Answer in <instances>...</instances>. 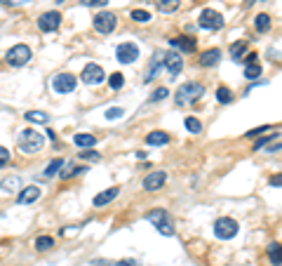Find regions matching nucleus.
I'll return each mask as SVG.
<instances>
[{"label":"nucleus","mask_w":282,"mask_h":266,"mask_svg":"<svg viewBox=\"0 0 282 266\" xmlns=\"http://www.w3.org/2000/svg\"><path fill=\"white\" fill-rule=\"evenodd\" d=\"M203 94H205V88L200 83H184L181 88L176 89L174 104L176 106H188V104H195Z\"/></svg>","instance_id":"f257e3e1"},{"label":"nucleus","mask_w":282,"mask_h":266,"mask_svg":"<svg viewBox=\"0 0 282 266\" xmlns=\"http://www.w3.org/2000/svg\"><path fill=\"white\" fill-rule=\"evenodd\" d=\"M43 144H45V137L38 130H33V127H26V130L19 132V149L24 153H38L43 149Z\"/></svg>","instance_id":"f03ea898"},{"label":"nucleus","mask_w":282,"mask_h":266,"mask_svg":"<svg viewBox=\"0 0 282 266\" xmlns=\"http://www.w3.org/2000/svg\"><path fill=\"white\" fill-rule=\"evenodd\" d=\"M92 26H94V31H97V33H101V36H108V33H113L115 26H118V17H115L113 12L104 9V12L94 14V19H92Z\"/></svg>","instance_id":"7ed1b4c3"},{"label":"nucleus","mask_w":282,"mask_h":266,"mask_svg":"<svg viewBox=\"0 0 282 266\" xmlns=\"http://www.w3.org/2000/svg\"><path fill=\"white\" fill-rule=\"evenodd\" d=\"M146 219H148L155 229L162 233V236H174V226L169 224V214L167 210H150V212H146Z\"/></svg>","instance_id":"20e7f679"},{"label":"nucleus","mask_w":282,"mask_h":266,"mask_svg":"<svg viewBox=\"0 0 282 266\" xmlns=\"http://www.w3.org/2000/svg\"><path fill=\"white\" fill-rule=\"evenodd\" d=\"M31 57H33V52H31V47L28 45H14V47H9L7 54H5V62L9 64V66H24V64L31 62Z\"/></svg>","instance_id":"39448f33"},{"label":"nucleus","mask_w":282,"mask_h":266,"mask_svg":"<svg viewBox=\"0 0 282 266\" xmlns=\"http://www.w3.org/2000/svg\"><path fill=\"white\" fill-rule=\"evenodd\" d=\"M238 222L235 219H230V217H221L214 222V236L219 240H230L235 238V233H238Z\"/></svg>","instance_id":"423d86ee"},{"label":"nucleus","mask_w":282,"mask_h":266,"mask_svg":"<svg viewBox=\"0 0 282 266\" xmlns=\"http://www.w3.org/2000/svg\"><path fill=\"white\" fill-rule=\"evenodd\" d=\"M198 24H200V28H205V31H219V28H223V14L216 12V9L207 7V9L200 12Z\"/></svg>","instance_id":"0eeeda50"},{"label":"nucleus","mask_w":282,"mask_h":266,"mask_svg":"<svg viewBox=\"0 0 282 266\" xmlns=\"http://www.w3.org/2000/svg\"><path fill=\"white\" fill-rule=\"evenodd\" d=\"M115 59L120 64H134L139 59V45L137 43H120L115 47Z\"/></svg>","instance_id":"6e6552de"},{"label":"nucleus","mask_w":282,"mask_h":266,"mask_svg":"<svg viewBox=\"0 0 282 266\" xmlns=\"http://www.w3.org/2000/svg\"><path fill=\"white\" fill-rule=\"evenodd\" d=\"M75 85H78V80H75V76H70V73H57L52 78V88H54V92H59V94L73 92Z\"/></svg>","instance_id":"1a4fd4ad"},{"label":"nucleus","mask_w":282,"mask_h":266,"mask_svg":"<svg viewBox=\"0 0 282 266\" xmlns=\"http://www.w3.org/2000/svg\"><path fill=\"white\" fill-rule=\"evenodd\" d=\"M62 26V14L59 12H45V14H40L38 17V28L40 31H45V33H54L57 28Z\"/></svg>","instance_id":"9d476101"},{"label":"nucleus","mask_w":282,"mask_h":266,"mask_svg":"<svg viewBox=\"0 0 282 266\" xmlns=\"http://www.w3.org/2000/svg\"><path fill=\"white\" fill-rule=\"evenodd\" d=\"M104 78H106V73L99 64H87V66L82 69V76H80V80H82L85 85H99V83H104Z\"/></svg>","instance_id":"9b49d317"},{"label":"nucleus","mask_w":282,"mask_h":266,"mask_svg":"<svg viewBox=\"0 0 282 266\" xmlns=\"http://www.w3.org/2000/svg\"><path fill=\"white\" fill-rule=\"evenodd\" d=\"M162 66L167 69V73L172 76V78H176V76L181 73V69H184V59H181V54L179 52H165V57H162Z\"/></svg>","instance_id":"f8f14e48"},{"label":"nucleus","mask_w":282,"mask_h":266,"mask_svg":"<svg viewBox=\"0 0 282 266\" xmlns=\"http://www.w3.org/2000/svg\"><path fill=\"white\" fill-rule=\"evenodd\" d=\"M167 181V172H150V175H146L143 177V188L146 191H160V186Z\"/></svg>","instance_id":"ddd939ff"},{"label":"nucleus","mask_w":282,"mask_h":266,"mask_svg":"<svg viewBox=\"0 0 282 266\" xmlns=\"http://www.w3.org/2000/svg\"><path fill=\"white\" fill-rule=\"evenodd\" d=\"M169 45H172V47H176L179 52L191 54V52H195L198 40H195V38H191V36H179V38H172V40H169Z\"/></svg>","instance_id":"4468645a"},{"label":"nucleus","mask_w":282,"mask_h":266,"mask_svg":"<svg viewBox=\"0 0 282 266\" xmlns=\"http://www.w3.org/2000/svg\"><path fill=\"white\" fill-rule=\"evenodd\" d=\"M40 188L38 186H26V188H19V195H17V203H21V205H31V203H35L38 198H40Z\"/></svg>","instance_id":"2eb2a0df"},{"label":"nucleus","mask_w":282,"mask_h":266,"mask_svg":"<svg viewBox=\"0 0 282 266\" xmlns=\"http://www.w3.org/2000/svg\"><path fill=\"white\" fill-rule=\"evenodd\" d=\"M162 57H165V52H155V54H153L150 66L146 69V73H143V83H150V80L155 78V73L162 69Z\"/></svg>","instance_id":"dca6fc26"},{"label":"nucleus","mask_w":282,"mask_h":266,"mask_svg":"<svg viewBox=\"0 0 282 266\" xmlns=\"http://www.w3.org/2000/svg\"><path fill=\"white\" fill-rule=\"evenodd\" d=\"M221 59V50H216V47H212V50H205L203 54H200V66H205V69H212V66H216Z\"/></svg>","instance_id":"f3484780"},{"label":"nucleus","mask_w":282,"mask_h":266,"mask_svg":"<svg viewBox=\"0 0 282 266\" xmlns=\"http://www.w3.org/2000/svg\"><path fill=\"white\" fill-rule=\"evenodd\" d=\"M118 193H120V188H118V186L106 188V191H101V193L94 195V205H97V207H104V205L113 203L115 198H118Z\"/></svg>","instance_id":"a211bd4d"},{"label":"nucleus","mask_w":282,"mask_h":266,"mask_svg":"<svg viewBox=\"0 0 282 266\" xmlns=\"http://www.w3.org/2000/svg\"><path fill=\"white\" fill-rule=\"evenodd\" d=\"M146 144H150V146H165V144H169V134L162 132V130H155V132L146 134Z\"/></svg>","instance_id":"6ab92c4d"},{"label":"nucleus","mask_w":282,"mask_h":266,"mask_svg":"<svg viewBox=\"0 0 282 266\" xmlns=\"http://www.w3.org/2000/svg\"><path fill=\"white\" fill-rule=\"evenodd\" d=\"M254 24H256V31H259V33H268V31H271V26H273V19H271V14L261 12V14H256Z\"/></svg>","instance_id":"aec40b11"},{"label":"nucleus","mask_w":282,"mask_h":266,"mask_svg":"<svg viewBox=\"0 0 282 266\" xmlns=\"http://www.w3.org/2000/svg\"><path fill=\"white\" fill-rule=\"evenodd\" d=\"M73 142L78 144L80 149H92V146L97 144V137H94V134H87V132H80L73 137Z\"/></svg>","instance_id":"412c9836"},{"label":"nucleus","mask_w":282,"mask_h":266,"mask_svg":"<svg viewBox=\"0 0 282 266\" xmlns=\"http://www.w3.org/2000/svg\"><path fill=\"white\" fill-rule=\"evenodd\" d=\"M179 5H181V0H155V7H158L162 14H172V12H176Z\"/></svg>","instance_id":"4be33fe9"},{"label":"nucleus","mask_w":282,"mask_h":266,"mask_svg":"<svg viewBox=\"0 0 282 266\" xmlns=\"http://www.w3.org/2000/svg\"><path fill=\"white\" fill-rule=\"evenodd\" d=\"M26 118L28 123H38V125H47L50 123V115L45 113V111H26Z\"/></svg>","instance_id":"5701e85b"},{"label":"nucleus","mask_w":282,"mask_h":266,"mask_svg":"<svg viewBox=\"0 0 282 266\" xmlns=\"http://www.w3.org/2000/svg\"><path fill=\"white\" fill-rule=\"evenodd\" d=\"M245 50H247V40H238V43L230 45V57H233L235 62H240V59L245 57Z\"/></svg>","instance_id":"b1692460"},{"label":"nucleus","mask_w":282,"mask_h":266,"mask_svg":"<svg viewBox=\"0 0 282 266\" xmlns=\"http://www.w3.org/2000/svg\"><path fill=\"white\" fill-rule=\"evenodd\" d=\"M0 188L2 191H19L21 188V179L19 177H5L0 181Z\"/></svg>","instance_id":"393cba45"},{"label":"nucleus","mask_w":282,"mask_h":266,"mask_svg":"<svg viewBox=\"0 0 282 266\" xmlns=\"http://www.w3.org/2000/svg\"><path fill=\"white\" fill-rule=\"evenodd\" d=\"M62 168H64V160H62V158H54L52 163H50V165H47V168H45L43 177H45V179L54 177V175H57V172H59V170H62Z\"/></svg>","instance_id":"a878e982"},{"label":"nucleus","mask_w":282,"mask_h":266,"mask_svg":"<svg viewBox=\"0 0 282 266\" xmlns=\"http://www.w3.org/2000/svg\"><path fill=\"white\" fill-rule=\"evenodd\" d=\"M80 172H87V168H75V165H70V163H66L62 168V179H70V177H75V175H80Z\"/></svg>","instance_id":"bb28decb"},{"label":"nucleus","mask_w":282,"mask_h":266,"mask_svg":"<svg viewBox=\"0 0 282 266\" xmlns=\"http://www.w3.org/2000/svg\"><path fill=\"white\" fill-rule=\"evenodd\" d=\"M52 245H54L52 236H38V238H35V250H40V252H45V250H52Z\"/></svg>","instance_id":"cd10ccee"},{"label":"nucleus","mask_w":282,"mask_h":266,"mask_svg":"<svg viewBox=\"0 0 282 266\" xmlns=\"http://www.w3.org/2000/svg\"><path fill=\"white\" fill-rule=\"evenodd\" d=\"M266 252H268V259L273 262V266H280L282 264V259H280V245H278V243H271Z\"/></svg>","instance_id":"c85d7f7f"},{"label":"nucleus","mask_w":282,"mask_h":266,"mask_svg":"<svg viewBox=\"0 0 282 266\" xmlns=\"http://www.w3.org/2000/svg\"><path fill=\"white\" fill-rule=\"evenodd\" d=\"M216 101H219V104H230V101H233V92H230L226 85H221V88L216 89Z\"/></svg>","instance_id":"c756f323"},{"label":"nucleus","mask_w":282,"mask_h":266,"mask_svg":"<svg viewBox=\"0 0 282 266\" xmlns=\"http://www.w3.org/2000/svg\"><path fill=\"white\" fill-rule=\"evenodd\" d=\"M184 125H186V130H188V132H193V134H200V132H203V123H200L198 118H186Z\"/></svg>","instance_id":"7c9ffc66"},{"label":"nucleus","mask_w":282,"mask_h":266,"mask_svg":"<svg viewBox=\"0 0 282 266\" xmlns=\"http://www.w3.org/2000/svg\"><path fill=\"white\" fill-rule=\"evenodd\" d=\"M132 19L134 21H139V24H148L150 12H146V9H132Z\"/></svg>","instance_id":"2f4dec72"},{"label":"nucleus","mask_w":282,"mask_h":266,"mask_svg":"<svg viewBox=\"0 0 282 266\" xmlns=\"http://www.w3.org/2000/svg\"><path fill=\"white\" fill-rule=\"evenodd\" d=\"M259 76H261V66H259V64H249V66H245V78L254 80V78H259Z\"/></svg>","instance_id":"473e14b6"},{"label":"nucleus","mask_w":282,"mask_h":266,"mask_svg":"<svg viewBox=\"0 0 282 266\" xmlns=\"http://www.w3.org/2000/svg\"><path fill=\"white\" fill-rule=\"evenodd\" d=\"M167 94H169L167 88H158V89H153V94H150L148 101H150V104H155V101H162V99L167 97Z\"/></svg>","instance_id":"72a5a7b5"},{"label":"nucleus","mask_w":282,"mask_h":266,"mask_svg":"<svg viewBox=\"0 0 282 266\" xmlns=\"http://www.w3.org/2000/svg\"><path fill=\"white\" fill-rule=\"evenodd\" d=\"M108 85H111L113 89H120L125 85V76L123 73H113V76L108 78Z\"/></svg>","instance_id":"f704fd0d"},{"label":"nucleus","mask_w":282,"mask_h":266,"mask_svg":"<svg viewBox=\"0 0 282 266\" xmlns=\"http://www.w3.org/2000/svg\"><path fill=\"white\" fill-rule=\"evenodd\" d=\"M123 115H125V108H120V106H113L106 111V118H108V120H118V118H123Z\"/></svg>","instance_id":"c9c22d12"},{"label":"nucleus","mask_w":282,"mask_h":266,"mask_svg":"<svg viewBox=\"0 0 282 266\" xmlns=\"http://www.w3.org/2000/svg\"><path fill=\"white\" fill-rule=\"evenodd\" d=\"M5 7H24V5H31V0H0Z\"/></svg>","instance_id":"e433bc0d"},{"label":"nucleus","mask_w":282,"mask_h":266,"mask_svg":"<svg viewBox=\"0 0 282 266\" xmlns=\"http://www.w3.org/2000/svg\"><path fill=\"white\" fill-rule=\"evenodd\" d=\"M106 2H108V0H80L82 7H104Z\"/></svg>","instance_id":"4c0bfd02"},{"label":"nucleus","mask_w":282,"mask_h":266,"mask_svg":"<svg viewBox=\"0 0 282 266\" xmlns=\"http://www.w3.org/2000/svg\"><path fill=\"white\" fill-rule=\"evenodd\" d=\"M266 130H271V125H261V127H256V130H249V132H247L245 137H249V139H254V137H259V134L266 132Z\"/></svg>","instance_id":"58836bf2"},{"label":"nucleus","mask_w":282,"mask_h":266,"mask_svg":"<svg viewBox=\"0 0 282 266\" xmlns=\"http://www.w3.org/2000/svg\"><path fill=\"white\" fill-rule=\"evenodd\" d=\"M7 163H9V151L5 146H0V168H5Z\"/></svg>","instance_id":"ea45409f"},{"label":"nucleus","mask_w":282,"mask_h":266,"mask_svg":"<svg viewBox=\"0 0 282 266\" xmlns=\"http://www.w3.org/2000/svg\"><path fill=\"white\" fill-rule=\"evenodd\" d=\"M80 158H82V160H85V158H87V160H99L101 156H99L97 151H82V153H80Z\"/></svg>","instance_id":"a19ab883"},{"label":"nucleus","mask_w":282,"mask_h":266,"mask_svg":"<svg viewBox=\"0 0 282 266\" xmlns=\"http://www.w3.org/2000/svg\"><path fill=\"white\" fill-rule=\"evenodd\" d=\"M256 59H259V54H256V52H249V54H247V57H242L240 62H245L247 66H249V64H256Z\"/></svg>","instance_id":"79ce46f5"},{"label":"nucleus","mask_w":282,"mask_h":266,"mask_svg":"<svg viewBox=\"0 0 282 266\" xmlns=\"http://www.w3.org/2000/svg\"><path fill=\"white\" fill-rule=\"evenodd\" d=\"M271 142V137H266V139H259V142H254V151H259L261 146H266V144Z\"/></svg>","instance_id":"37998d69"},{"label":"nucleus","mask_w":282,"mask_h":266,"mask_svg":"<svg viewBox=\"0 0 282 266\" xmlns=\"http://www.w3.org/2000/svg\"><path fill=\"white\" fill-rule=\"evenodd\" d=\"M115 266H137V262H134V259H120Z\"/></svg>","instance_id":"c03bdc74"},{"label":"nucleus","mask_w":282,"mask_h":266,"mask_svg":"<svg viewBox=\"0 0 282 266\" xmlns=\"http://www.w3.org/2000/svg\"><path fill=\"white\" fill-rule=\"evenodd\" d=\"M280 184H282V177H280V175L271 177V186H280Z\"/></svg>","instance_id":"a18cd8bd"},{"label":"nucleus","mask_w":282,"mask_h":266,"mask_svg":"<svg viewBox=\"0 0 282 266\" xmlns=\"http://www.w3.org/2000/svg\"><path fill=\"white\" fill-rule=\"evenodd\" d=\"M268 153H280V139L275 142V146H268Z\"/></svg>","instance_id":"49530a36"},{"label":"nucleus","mask_w":282,"mask_h":266,"mask_svg":"<svg viewBox=\"0 0 282 266\" xmlns=\"http://www.w3.org/2000/svg\"><path fill=\"white\" fill-rule=\"evenodd\" d=\"M57 2H66V0H57Z\"/></svg>","instance_id":"de8ad7c7"}]
</instances>
